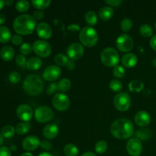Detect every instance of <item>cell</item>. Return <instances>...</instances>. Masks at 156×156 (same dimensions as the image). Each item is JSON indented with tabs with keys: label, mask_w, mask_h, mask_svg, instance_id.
<instances>
[{
	"label": "cell",
	"mask_w": 156,
	"mask_h": 156,
	"mask_svg": "<svg viewBox=\"0 0 156 156\" xmlns=\"http://www.w3.org/2000/svg\"><path fill=\"white\" fill-rule=\"evenodd\" d=\"M134 132L133 123L126 118L116 120L111 126V133L115 138L124 140L132 136Z\"/></svg>",
	"instance_id": "obj_1"
},
{
	"label": "cell",
	"mask_w": 156,
	"mask_h": 156,
	"mask_svg": "<svg viewBox=\"0 0 156 156\" xmlns=\"http://www.w3.org/2000/svg\"><path fill=\"white\" fill-rule=\"evenodd\" d=\"M36 20L29 14H22L15 18L13 22V28L16 33L21 35H27L33 33L36 28Z\"/></svg>",
	"instance_id": "obj_2"
},
{
	"label": "cell",
	"mask_w": 156,
	"mask_h": 156,
	"mask_svg": "<svg viewBox=\"0 0 156 156\" xmlns=\"http://www.w3.org/2000/svg\"><path fill=\"white\" fill-rule=\"evenodd\" d=\"M44 88L42 78L36 74L28 75L23 82V89L29 95H38L42 93Z\"/></svg>",
	"instance_id": "obj_3"
},
{
	"label": "cell",
	"mask_w": 156,
	"mask_h": 156,
	"mask_svg": "<svg viewBox=\"0 0 156 156\" xmlns=\"http://www.w3.org/2000/svg\"><path fill=\"white\" fill-rule=\"evenodd\" d=\"M79 40L82 45L85 47H93L98 41V34L91 26H85L79 32Z\"/></svg>",
	"instance_id": "obj_4"
},
{
	"label": "cell",
	"mask_w": 156,
	"mask_h": 156,
	"mask_svg": "<svg viewBox=\"0 0 156 156\" xmlns=\"http://www.w3.org/2000/svg\"><path fill=\"white\" fill-rule=\"evenodd\" d=\"M101 60L108 67H114L120 61V55L114 47H108L104 49L101 53Z\"/></svg>",
	"instance_id": "obj_5"
},
{
	"label": "cell",
	"mask_w": 156,
	"mask_h": 156,
	"mask_svg": "<svg viewBox=\"0 0 156 156\" xmlns=\"http://www.w3.org/2000/svg\"><path fill=\"white\" fill-rule=\"evenodd\" d=\"M114 107L120 111H126L131 105V98L129 94L125 91L117 93L114 98Z\"/></svg>",
	"instance_id": "obj_6"
},
{
	"label": "cell",
	"mask_w": 156,
	"mask_h": 156,
	"mask_svg": "<svg viewBox=\"0 0 156 156\" xmlns=\"http://www.w3.org/2000/svg\"><path fill=\"white\" fill-rule=\"evenodd\" d=\"M53 108L59 111H65L69 108L70 100L64 93H56L52 98Z\"/></svg>",
	"instance_id": "obj_7"
},
{
	"label": "cell",
	"mask_w": 156,
	"mask_h": 156,
	"mask_svg": "<svg viewBox=\"0 0 156 156\" xmlns=\"http://www.w3.org/2000/svg\"><path fill=\"white\" fill-rule=\"evenodd\" d=\"M116 45L120 51L126 52L130 51L134 46V41L132 37L126 34H122L116 40Z\"/></svg>",
	"instance_id": "obj_8"
},
{
	"label": "cell",
	"mask_w": 156,
	"mask_h": 156,
	"mask_svg": "<svg viewBox=\"0 0 156 156\" xmlns=\"http://www.w3.org/2000/svg\"><path fill=\"white\" fill-rule=\"evenodd\" d=\"M34 117L39 123H47L53 117V111L47 106H41L34 111Z\"/></svg>",
	"instance_id": "obj_9"
},
{
	"label": "cell",
	"mask_w": 156,
	"mask_h": 156,
	"mask_svg": "<svg viewBox=\"0 0 156 156\" xmlns=\"http://www.w3.org/2000/svg\"><path fill=\"white\" fill-rule=\"evenodd\" d=\"M33 50L41 57H47L52 52L51 45L44 40H37L33 44Z\"/></svg>",
	"instance_id": "obj_10"
},
{
	"label": "cell",
	"mask_w": 156,
	"mask_h": 156,
	"mask_svg": "<svg viewBox=\"0 0 156 156\" xmlns=\"http://www.w3.org/2000/svg\"><path fill=\"white\" fill-rule=\"evenodd\" d=\"M85 53V49L82 44L79 43H73L68 47L66 50L67 56L72 60H76L82 57Z\"/></svg>",
	"instance_id": "obj_11"
},
{
	"label": "cell",
	"mask_w": 156,
	"mask_h": 156,
	"mask_svg": "<svg viewBox=\"0 0 156 156\" xmlns=\"http://www.w3.org/2000/svg\"><path fill=\"white\" fill-rule=\"evenodd\" d=\"M126 151L131 156H140L143 152L142 142L137 138H132L126 143Z\"/></svg>",
	"instance_id": "obj_12"
},
{
	"label": "cell",
	"mask_w": 156,
	"mask_h": 156,
	"mask_svg": "<svg viewBox=\"0 0 156 156\" xmlns=\"http://www.w3.org/2000/svg\"><path fill=\"white\" fill-rule=\"evenodd\" d=\"M61 73H62V71H61L60 67L58 66H49L44 69V73H43V78L46 81L53 82V81H56V79L60 77Z\"/></svg>",
	"instance_id": "obj_13"
},
{
	"label": "cell",
	"mask_w": 156,
	"mask_h": 156,
	"mask_svg": "<svg viewBox=\"0 0 156 156\" xmlns=\"http://www.w3.org/2000/svg\"><path fill=\"white\" fill-rule=\"evenodd\" d=\"M16 114L18 118L23 122H28L33 117L34 111L30 105L22 104L17 108Z\"/></svg>",
	"instance_id": "obj_14"
},
{
	"label": "cell",
	"mask_w": 156,
	"mask_h": 156,
	"mask_svg": "<svg viewBox=\"0 0 156 156\" xmlns=\"http://www.w3.org/2000/svg\"><path fill=\"white\" fill-rule=\"evenodd\" d=\"M41 145V140L36 136H27L22 142V147L26 151H34Z\"/></svg>",
	"instance_id": "obj_15"
},
{
	"label": "cell",
	"mask_w": 156,
	"mask_h": 156,
	"mask_svg": "<svg viewBox=\"0 0 156 156\" xmlns=\"http://www.w3.org/2000/svg\"><path fill=\"white\" fill-rule=\"evenodd\" d=\"M37 35L42 39H49L53 34V29L51 26L47 22H40L36 27Z\"/></svg>",
	"instance_id": "obj_16"
},
{
	"label": "cell",
	"mask_w": 156,
	"mask_h": 156,
	"mask_svg": "<svg viewBox=\"0 0 156 156\" xmlns=\"http://www.w3.org/2000/svg\"><path fill=\"white\" fill-rule=\"evenodd\" d=\"M134 120L139 126L146 127L151 122V116L147 111H140L136 113Z\"/></svg>",
	"instance_id": "obj_17"
},
{
	"label": "cell",
	"mask_w": 156,
	"mask_h": 156,
	"mask_svg": "<svg viewBox=\"0 0 156 156\" xmlns=\"http://www.w3.org/2000/svg\"><path fill=\"white\" fill-rule=\"evenodd\" d=\"M59 127L54 123H50L44 126L43 129L44 136L47 140H53L59 134Z\"/></svg>",
	"instance_id": "obj_18"
},
{
	"label": "cell",
	"mask_w": 156,
	"mask_h": 156,
	"mask_svg": "<svg viewBox=\"0 0 156 156\" xmlns=\"http://www.w3.org/2000/svg\"><path fill=\"white\" fill-rule=\"evenodd\" d=\"M137 62H138V58L135 53H127L123 55L121 58L123 66L126 68H133L136 65Z\"/></svg>",
	"instance_id": "obj_19"
},
{
	"label": "cell",
	"mask_w": 156,
	"mask_h": 156,
	"mask_svg": "<svg viewBox=\"0 0 156 156\" xmlns=\"http://www.w3.org/2000/svg\"><path fill=\"white\" fill-rule=\"evenodd\" d=\"M15 50L10 46H5L0 50V56L4 61L9 62L14 58Z\"/></svg>",
	"instance_id": "obj_20"
},
{
	"label": "cell",
	"mask_w": 156,
	"mask_h": 156,
	"mask_svg": "<svg viewBox=\"0 0 156 156\" xmlns=\"http://www.w3.org/2000/svg\"><path fill=\"white\" fill-rule=\"evenodd\" d=\"M114 9L112 7H111V6H105V7H102L98 12L99 17L103 21L110 20L114 16Z\"/></svg>",
	"instance_id": "obj_21"
},
{
	"label": "cell",
	"mask_w": 156,
	"mask_h": 156,
	"mask_svg": "<svg viewBox=\"0 0 156 156\" xmlns=\"http://www.w3.org/2000/svg\"><path fill=\"white\" fill-rule=\"evenodd\" d=\"M135 136L136 138L140 140V141L141 140L146 141V140H149L152 138V132L151 131V129H148V128H141V129H139L138 130L136 131Z\"/></svg>",
	"instance_id": "obj_22"
},
{
	"label": "cell",
	"mask_w": 156,
	"mask_h": 156,
	"mask_svg": "<svg viewBox=\"0 0 156 156\" xmlns=\"http://www.w3.org/2000/svg\"><path fill=\"white\" fill-rule=\"evenodd\" d=\"M42 66V60L40 57L37 56H33L30 57V59H27L26 66L28 69L30 70H37Z\"/></svg>",
	"instance_id": "obj_23"
},
{
	"label": "cell",
	"mask_w": 156,
	"mask_h": 156,
	"mask_svg": "<svg viewBox=\"0 0 156 156\" xmlns=\"http://www.w3.org/2000/svg\"><path fill=\"white\" fill-rule=\"evenodd\" d=\"M144 88V83L140 79H134L129 83V89L132 92L139 93Z\"/></svg>",
	"instance_id": "obj_24"
},
{
	"label": "cell",
	"mask_w": 156,
	"mask_h": 156,
	"mask_svg": "<svg viewBox=\"0 0 156 156\" xmlns=\"http://www.w3.org/2000/svg\"><path fill=\"white\" fill-rule=\"evenodd\" d=\"M12 39L11 31L5 26H0V43L5 44Z\"/></svg>",
	"instance_id": "obj_25"
},
{
	"label": "cell",
	"mask_w": 156,
	"mask_h": 156,
	"mask_svg": "<svg viewBox=\"0 0 156 156\" xmlns=\"http://www.w3.org/2000/svg\"><path fill=\"white\" fill-rule=\"evenodd\" d=\"M63 152L66 156H77L79 154V149L76 145L69 143L64 146Z\"/></svg>",
	"instance_id": "obj_26"
},
{
	"label": "cell",
	"mask_w": 156,
	"mask_h": 156,
	"mask_svg": "<svg viewBox=\"0 0 156 156\" xmlns=\"http://www.w3.org/2000/svg\"><path fill=\"white\" fill-rule=\"evenodd\" d=\"M30 124L28 122H21V123H18L15 127V132L18 134V135H24L30 129Z\"/></svg>",
	"instance_id": "obj_27"
},
{
	"label": "cell",
	"mask_w": 156,
	"mask_h": 156,
	"mask_svg": "<svg viewBox=\"0 0 156 156\" xmlns=\"http://www.w3.org/2000/svg\"><path fill=\"white\" fill-rule=\"evenodd\" d=\"M85 20L89 24V26H93L98 22L97 14L94 11L89 10L85 14Z\"/></svg>",
	"instance_id": "obj_28"
},
{
	"label": "cell",
	"mask_w": 156,
	"mask_h": 156,
	"mask_svg": "<svg viewBox=\"0 0 156 156\" xmlns=\"http://www.w3.org/2000/svg\"><path fill=\"white\" fill-rule=\"evenodd\" d=\"M58 85V90L60 91H62V92H65V91H69L70 89L72 86V82L69 79H60V80L57 83Z\"/></svg>",
	"instance_id": "obj_29"
},
{
	"label": "cell",
	"mask_w": 156,
	"mask_h": 156,
	"mask_svg": "<svg viewBox=\"0 0 156 156\" xmlns=\"http://www.w3.org/2000/svg\"><path fill=\"white\" fill-rule=\"evenodd\" d=\"M15 129L14 128V126H12V125H5V126H4L2 128V135L3 137H5V138L6 139H9L13 137V136L15 135Z\"/></svg>",
	"instance_id": "obj_30"
},
{
	"label": "cell",
	"mask_w": 156,
	"mask_h": 156,
	"mask_svg": "<svg viewBox=\"0 0 156 156\" xmlns=\"http://www.w3.org/2000/svg\"><path fill=\"white\" fill-rule=\"evenodd\" d=\"M140 33L144 37H149L153 34V29L149 24H143L140 27Z\"/></svg>",
	"instance_id": "obj_31"
},
{
	"label": "cell",
	"mask_w": 156,
	"mask_h": 156,
	"mask_svg": "<svg viewBox=\"0 0 156 156\" xmlns=\"http://www.w3.org/2000/svg\"><path fill=\"white\" fill-rule=\"evenodd\" d=\"M108 149V145L105 140H99L95 143L94 150L98 154H104L107 152Z\"/></svg>",
	"instance_id": "obj_32"
},
{
	"label": "cell",
	"mask_w": 156,
	"mask_h": 156,
	"mask_svg": "<svg viewBox=\"0 0 156 156\" xmlns=\"http://www.w3.org/2000/svg\"><path fill=\"white\" fill-rule=\"evenodd\" d=\"M32 5L38 9H45L51 4V0H32Z\"/></svg>",
	"instance_id": "obj_33"
},
{
	"label": "cell",
	"mask_w": 156,
	"mask_h": 156,
	"mask_svg": "<svg viewBox=\"0 0 156 156\" xmlns=\"http://www.w3.org/2000/svg\"><path fill=\"white\" fill-rule=\"evenodd\" d=\"M54 60L58 66H66L69 61V57L64 53H58L55 56Z\"/></svg>",
	"instance_id": "obj_34"
},
{
	"label": "cell",
	"mask_w": 156,
	"mask_h": 156,
	"mask_svg": "<svg viewBox=\"0 0 156 156\" xmlns=\"http://www.w3.org/2000/svg\"><path fill=\"white\" fill-rule=\"evenodd\" d=\"M30 8V2L27 0H19L15 3V9L20 12H27Z\"/></svg>",
	"instance_id": "obj_35"
},
{
	"label": "cell",
	"mask_w": 156,
	"mask_h": 156,
	"mask_svg": "<svg viewBox=\"0 0 156 156\" xmlns=\"http://www.w3.org/2000/svg\"><path fill=\"white\" fill-rule=\"evenodd\" d=\"M109 87L112 91L118 92L123 88V83L118 79H112L109 83Z\"/></svg>",
	"instance_id": "obj_36"
},
{
	"label": "cell",
	"mask_w": 156,
	"mask_h": 156,
	"mask_svg": "<svg viewBox=\"0 0 156 156\" xmlns=\"http://www.w3.org/2000/svg\"><path fill=\"white\" fill-rule=\"evenodd\" d=\"M120 27L123 31H129L133 27V21L129 18H124L120 22Z\"/></svg>",
	"instance_id": "obj_37"
},
{
	"label": "cell",
	"mask_w": 156,
	"mask_h": 156,
	"mask_svg": "<svg viewBox=\"0 0 156 156\" xmlns=\"http://www.w3.org/2000/svg\"><path fill=\"white\" fill-rule=\"evenodd\" d=\"M113 73H114V76L115 77L118 78V79H121V78L124 77L125 75H126V69H125L123 66L117 65L116 66L114 67Z\"/></svg>",
	"instance_id": "obj_38"
},
{
	"label": "cell",
	"mask_w": 156,
	"mask_h": 156,
	"mask_svg": "<svg viewBox=\"0 0 156 156\" xmlns=\"http://www.w3.org/2000/svg\"><path fill=\"white\" fill-rule=\"evenodd\" d=\"M33 50V46L29 43H23L20 47V52L23 55H28Z\"/></svg>",
	"instance_id": "obj_39"
},
{
	"label": "cell",
	"mask_w": 156,
	"mask_h": 156,
	"mask_svg": "<svg viewBox=\"0 0 156 156\" xmlns=\"http://www.w3.org/2000/svg\"><path fill=\"white\" fill-rule=\"evenodd\" d=\"M9 79L12 83L16 84L21 80V75L18 72H12L9 76Z\"/></svg>",
	"instance_id": "obj_40"
},
{
	"label": "cell",
	"mask_w": 156,
	"mask_h": 156,
	"mask_svg": "<svg viewBox=\"0 0 156 156\" xmlns=\"http://www.w3.org/2000/svg\"><path fill=\"white\" fill-rule=\"evenodd\" d=\"M57 91H59V90H58L57 83H56V82H52V83H50V85H48V87H47V94H49V95H52V94L56 93Z\"/></svg>",
	"instance_id": "obj_41"
},
{
	"label": "cell",
	"mask_w": 156,
	"mask_h": 156,
	"mask_svg": "<svg viewBox=\"0 0 156 156\" xmlns=\"http://www.w3.org/2000/svg\"><path fill=\"white\" fill-rule=\"evenodd\" d=\"M27 59L23 54H19L16 56V63L20 66H24L27 64Z\"/></svg>",
	"instance_id": "obj_42"
},
{
	"label": "cell",
	"mask_w": 156,
	"mask_h": 156,
	"mask_svg": "<svg viewBox=\"0 0 156 156\" xmlns=\"http://www.w3.org/2000/svg\"><path fill=\"white\" fill-rule=\"evenodd\" d=\"M12 43L15 45H20V44H22L23 43V38L21 35L19 34H15L12 37Z\"/></svg>",
	"instance_id": "obj_43"
},
{
	"label": "cell",
	"mask_w": 156,
	"mask_h": 156,
	"mask_svg": "<svg viewBox=\"0 0 156 156\" xmlns=\"http://www.w3.org/2000/svg\"><path fill=\"white\" fill-rule=\"evenodd\" d=\"M40 146L44 150H50L52 148V143L49 140H43L42 142H41Z\"/></svg>",
	"instance_id": "obj_44"
},
{
	"label": "cell",
	"mask_w": 156,
	"mask_h": 156,
	"mask_svg": "<svg viewBox=\"0 0 156 156\" xmlns=\"http://www.w3.org/2000/svg\"><path fill=\"white\" fill-rule=\"evenodd\" d=\"M0 156H12L11 149L5 146L0 147Z\"/></svg>",
	"instance_id": "obj_45"
},
{
	"label": "cell",
	"mask_w": 156,
	"mask_h": 156,
	"mask_svg": "<svg viewBox=\"0 0 156 156\" xmlns=\"http://www.w3.org/2000/svg\"><path fill=\"white\" fill-rule=\"evenodd\" d=\"M32 16L34 17V18L36 21H39V20H41L44 17V12H43L41 10H37L34 12Z\"/></svg>",
	"instance_id": "obj_46"
},
{
	"label": "cell",
	"mask_w": 156,
	"mask_h": 156,
	"mask_svg": "<svg viewBox=\"0 0 156 156\" xmlns=\"http://www.w3.org/2000/svg\"><path fill=\"white\" fill-rule=\"evenodd\" d=\"M105 2L108 3L111 6H118L119 5L123 3V1L122 0H106Z\"/></svg>",
	"instance_id": "obj_47"
},
{
	"label": "cell",
	"mask_w": 156,
	"mask_h": 156,
	"mask_svg": "<svg viewBox=\"0 0 156 156\" xmlns=\"http://www.w3.org/2000/svg\"><path fill=\"white\" fill-rule=\"evenodd\" d=\"M68 30L70 31H80V27H79V24H71L68 26Z\"/></svg>",
	"instance_id": "obj_48"
},
{
	"label": "cell",
	"mask_w": 156,
	"mask_h": 156,
	"mask_svg": "<svg viewBox=\"0 0 156 156\" xmlns=\"http://www.w3.org/2000/svg\"><path fill=\"white\" fill-rule=\"evenodd\" d=\"M67 69L69 70H73L74 69L75 67H76V63H75L74 60H72V59H69V61L67 62L66 65Z\"/></svg>",
	"instance_id": "obj_49"
},
{
	"label": "cell",
	"mask_w": 156,
	"mask_h": 156,
	"mask_svg": "<svg viewBox=\"0 0 156 156\" xmlns=\"http://www.w3.org/2000/svg\"><path fill=\"white\" fill-rule=\"evenodd\" d=\"M150 46L154 50L156 51V34L154 35L150 40Z\"/></svg>",
	"instance_id": "obj_50"
},
{
	"label": "cell",
	"mask_w": 156,
	"mask_h": 156,
	"mask_svg": "<svg viewBox=\"0 0 156 156\" xmlns=\"http://www.w3.org/2000/svg\"><path fill=\"white\" fill-rule=\"evenodd\" d=\"M5 20H6L5 16V15H3V14L0 13V24H4L5 21Z\"/></svg>",
	"instance_id": "obj_51"
},
{
	"label": "cell",
	"mask_w": 156,
	"mask_h": 156,
	"mask_svg": "<svg viewBox=\"0 0 156 156\" xmlns=\"http://www.w3.org/2000/svg\"><path fill=\"white\" fill-rule=\"evenodd\" d=\"M81 156H97V155H96L95 154L92 152H85V153L82 154Z\"/></svg>",
	"instance_id": "obj_52"
},
{
	"label": "cell",
	"mask_w": 156,
	"mask_h": 156,
	"mask_svg": "<svg viewBox=\"0 0 156 156\" xmlns=\"http://www.w3.org/2000/svg\"><path fill=\"white\" fill-rule=\"evenodd\" d=\"M4 3L5 5H12L14 3V1L13 0H5V1H4Z\"/></svg>",
	"instance_id": "obj_53"
},
{
	"label": "cell",
	"mask_w": 156,
	"mask_h": 156,
	"mask_svg": "<svg viewBox=\"0 0 156 156\" xmlns=\"http://www.w3.org/2000/svg\"><path fill=\"white\" fill-rule=\"evenodd\" d=\"M38 156H53V155H52L50 153H49V152H42V153L40 154Z\"/></svg>",
	"instance_id": "obj_54"
},
{
	"label": "cell",
	"mask_w": 156,
	"mask_h": 156,
	"mask_svg": "<svg viewBox=\"0 0 156 156\" xmlns=\"http://www.w3.org/2000/svg\"><path fill=\"white\" fill-rule=\"evenodd\" d=\"M21 156H34V155L33 154L30 153V152H24V153H23Z\"/></svg>",
	"instance_id": "obj_55"
},
{
	"label": "cell",
	"mask_w": 156,
	"mask_h": 156,
	"mask_svg": "<svg viewBox=\"0 0 156 156\" xmlns=\"http://www.w3.org/2000/svg\"><path fill=\"white\" fill-rule=\"evenodd\" d=\"M4 5H5L4 1H2V0H0V10H1L3 7H4Z\"/></svg>",
	"instance_id": "obj_56"
},
{
	"label": "cell",
	"mask_w": 156,
	"mask_h": 156,
	"mask_svg": "<svg viewBox=\"0 0 156 156\" xmlns=\"http://www.w3.org/2000/svg\"><path fill=\"white\" fill-rule=\"evenodd\" d=\"M3 143V136L2 133H0V146Z\"/></svg>",
	"instance_id": "obj_57"
},
{
	"label": "cell",
	"mask_w": 156,
	"mask_h": 156,
	"mask_svg": "<svg viewBox=\"0 0 156 156\" xmlns=\"http://www.w3.org/2000/svg\"><path fill=\"white\" fill-rule=\"evenodd\" d=\"M152 65H153L155 67H156V57L154 58L153 60H152Z\"/></svg>",
	"instance_id": "obj_58"
},
{
	"label": "cell",
	"mask_w": 156,
	"mask_h": 156,
	"mask_svg": "<svg viewBox=\"0 0 156 156\" xmlns=\"http://www.w3.org/2000/svg\"><path fill=\"white\" fill-rule=\"evenodd\" d=\"M10 149H12V150H15V149H16V146H12V147H11Z\"/></svg>",
	"instance_id": "obj_59"
},
{
	"label": "cell",
	"mask_w": 156,
	"mask_h": 156,
	"mask_svg": "<svg viewBox=\"0 0 156 156\" xmlns=\"http://www.w3.org/2000/svg\"><path fill=\"white\" fill-rule=\"evenodd\" d=\"M155 30H156V22H155Z\"/></svg>",
	"instance_id": "obj_60"
}]
</instances>
